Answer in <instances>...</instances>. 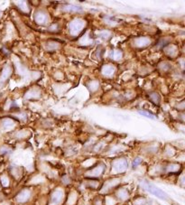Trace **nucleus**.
<instances>
[{
  "instance_id": "nucleus-1",
  "label": "nucleus",
  "mask_w": 185,
  "mask_h": 205,
  "mask_svg": "<svg viewBox=\"0 0 185 205\" xmlns=\"http://www.w3.org/2000/svg\"><path fill=\"white\" fill-rule=\"evenodd\" d=\"M144 187L149 192H151L152 194L155 195L156 197L160 198V199H163V200H168V195L163 191V190H161L160 188L156 187L155 185L148 183V182H144Z\"/></svg>"
},
{
  "instance_id": "nucleus-2",
  "label": "nucleus",
  "mask_w": 185,
  "mask_h": 205,
  "mask_svg": "<svg viewBox=\"0 0 185 205\" xmlns=\"http://www.w3.org/2000/svg\"><path fill=\"white\" fill-rule=\"evenodd\" d=\"M128 165V161L126 159H124V158L117 159V160L113 162V164H112V171L116 174L123 173L127 170Z\"/></svg>"
},
{
  "instance_id": "nucleus-3",
  "label": "nucleus",
  "mask_w": 185,
  "mask_h": 205,
  "mask_svg": "<svg viewBox=\"0 0 185 205\" xmlns=\"http://www.w3.org/2000/svg\"><path fill=\"white\" fill-rule=\"evenodd\" d=\"M84 25H85V23L83 20L75 19L73 21H71V24L69 25V30H70L71 34H73V35L78 34L81 30L83 29Z\"/></svg>"
},
{
  "instance_id": "nucleus-4",
  "label": "nucleus",
  "mask_w": 185,
  "mask_h": 205,
  "mask_svg": "<svg viewBox=\"0 0 185 205\" xmlns=\"http://www.w3.org/2000/svg\"><path fill=\"white\" fill-rule=\"evenodd\" d=\"M63 198V191H55L52 196V203L53 204H58L62 201Z\"/></svg>"
},
{
  "instance_id": "nucleus-5",
  "label": "nucleus",
  "mask_w": 185,
  "mask_h": 205,
  "mask_svg": "<svg viewBox=\"0 0 185 205\" xmlns=\"http://www.w3.org/2000/svg\"><path fill=\"white\" fill-rule=\"evenodd\" d=\"M103 172H104V165L100 164V165H98L97 167H95L90 172H89L88 175L91 176V177H98V176L101 175Z\"/></svg>"
},
{
  "instance_id": "nucleus-6",
  "label": "nucleus",
  "mask_w": 185,
  "mask_h": 205,
  "mask_svg": "<svg viewBox=\"0 0 185 205\" xmlns=\"http://www.w3.org/2000/svg\"><path fill=\"white\" fill-rule=\"evenodd\" d=\"M29 197H30V191L28 190H24L19 192V194L16 196V200L19 203H25L28 200Z\"/></svg>"
},
{
  "instance_id": "nucleus-7",
  "label": "nucleus",
  "mask_w": 185,
  "mask_h": 205,
  "mask_svg": "<svg viewBox=\"0 0 185 205\" xmlns=\"http://www.w3.org/2000/svg\"><path fill=\"white\" fill-rule=\"evenodd\" d=\"M35 21L39 24V25H43L45 24L47 21V15H45L43 12H39L35 15Z\"/></svg>"
},
{
  "instance_id": "nucleus-8",
  "label": "nucleus",
  "mask_w": 185,
  "mask_h": 205,
  "mask_svg": "<svg viewBox=\"0 0 185 205\" xmlns=\"http://www.w3.org/2000/svg\"><path fill=\"white\" fill-rule=\"evenodd\" d=\"M150 39L146 38V37H141L137 40H136V45L137 47H145L148 44H150Z\"/></svg>"
},
{
  "instance_id": "nucleus-9",
  "label": "nucleus",
  "mask_w": 185,
  "mask_h": 205,
  "mask_svg": "<svg viewBox=\"0 0 185 205\" xmlns=\"http://www.w3.org/2000/svg\"><path fill=\"white\" fill-rule=\"evenodd\" d=\"M11 73H12V68L10 66H6L3 70V73H2V75H1V80L2 81H6L11 75Z\"/></svg>"
},
{
  "instance_id": "nucleus-10",
  "label": "nucleus",
  "mask_w": 185,
  "mask_h": 205,
  "mask_svg": "<svg viewBox=\"0 0 185 205\" xmlns=\"http://www.w3.org/2000/svg\"><path fill=\"white\" fill-rule=\"evenodd\" d=\"M115 72V68L111 65H105L102 69V73L104 75L106 76H110L112 74L114 73Z\"/></svg>"
},
{
  "instance_id": "nucleus-11",
  "label": "nucleus",
  "mask_w": 185,
  "mask_h": 205,
  "mask_svg": "<svg viewBox=\"0 0 185 205\" xmlns=\"http://www.w3.org/2000/svg\"><path fill=\"white\" fill-rule=\"evenodd\" d=\"M181 168V165L180 164H171L168 165L167 167V171L169 173H174V172H177L178 170H180Z\"/></svg>"
},
{
  "instance_id": "nucleus-12",
  "label": "nucleus",
  "mask_w": 185,
  "mask_h": 205,
  "mask_svg": "<svg viewBox=\"0 0 185 205\" xmlns=\"http://www.w3.org/2000/svg\"><path fill=\"white\" fill-rule=\"evenodd\" d=\"M64 10L66 11H70V12H74V11H79V10H81V6H73V5H69L67 6L64 7Z\"/></svg>"
},
{
  "instance_id": "nucleus-13",
  "label": "nucleus",
  "mask_w": 185,
  "mask_h": 205,
  "mask_svg": "<svg viewBox=\"0 0 185 205\" xmlns=\"http://www.w3.org/2000/svg\"><path fill=\"white\" fill-rule=\"evenodd\" d=\"M117 195L118 197L121 199V200H126L128 198V191L125 190V189H122L117 192Z\"/></svg>"
},
{
  "instance_id": "nucleus-14",
  "label": "nucleus",
  "mask_w": 185,
  "mask_h": 205,
  "mask_svg": "<svg viewBox=\"0 0 185 205\" xmlns=\"http://www.w3.org/2000/svg\"><path fill=\"white\" fill-rule=\"evenodd\" d=\"M150 98H151V100L155 103V104H158V103H159L160 97L158 96V94H156V93H151V94H150Z\"/></svg>"
},
{
  "instance_id": "nucleus-15",
  "label": "nucleus",
  "mask_w": 185,
  "mask_h": 205,
  "mask_svg": "<svg viewBox=\"0 0 185 205\" xmlns=\"http://www.w3.org/2000/svg\"><path fill=\"white\" fill-rule=\"evenodd\" d=\"M111 57L114 60H119V59L121 58V53L119 51H114V52H112Z\"/></svg>"
},
{
  "instance_id": "nucleus-16",
  "label": "nucleus",
  "mask_w": 185,
  "mask_h": 205,
  "mask_svg": "<svg viewBox=\"0 0 185 205\" xmlns=\"http://www.w3.org/2000/svg\"><path fill=\"white\" fill-rule=\"evenodd\" d=\"M12 126H13V122H12L11 120H9V119L5 120V122H4V127H5L6 128H11Z\"/></svg>"
},
{
  "instance_id": "nucleus-17",
  "label": "nucleus",
  "mask_w": 185,
  "mask_h": 205,
  "mask_svg": "<svg viewBox=\"0 0 185 205\" xmlns=\"http://www.w3.org/2000/svg\"><path fill=\"white\" fill-rule=\"evenodd\" d=\"M39 95H40V93H39V92H36V91H34V92L33 93L32 91H29V93L27 94V97L32 99L33 97V98H37V97H39Z\"/></svg>"
},
{
  "instance_id": "nucleus-18",
  "label": "nucleus",
  "mask_w": 185,
  "mask_h": 205,
  "mask_svg": "<svg viewBox=\"0 0 185 205\" xmlns=\"http://www.w3.org/2000/svg\"><path fill=\"white\" fill-rule=\"evenodd\" d=\"M141 162H142L141 158H139V157L136 158V159L134 160V162H133V166H134V167H136L137 165H139V164H141Z\"/></svg>"
},
{
  "instance_id": "nucleus-19",
  "label": "nucleus",
  "mask_w": 185,
  "mask_h": 205,
  "mask_svg": "<svg viewBox=\"0 0 185 205\" xmlns=\"http://www.w3.org/2000/svg\"><path fill=\"white\" fill-rule=\"evenodd\" d=\"M141 115H143V116H145V117H150V118H154V116L153 115H151L150 113H148V112H145V111H140L139 112Z\"/></svg>"
},
{
  "instance_id": "nucleus-20",
  "label": "nucleus",
  "mask_w": 185,
  "mask_h": 205,
  "mask_svg": "<svg viewBox=\"0 0 185 205\" xmlns=\"http://www.w3.org/2000/svg\"><path fill=\"white\" fill-rule=\"evenodd\" d=\"M2 182H3V184L5 186H7L8 185V180L6 177H2Z\"/></svg>"
}]
</instances>
